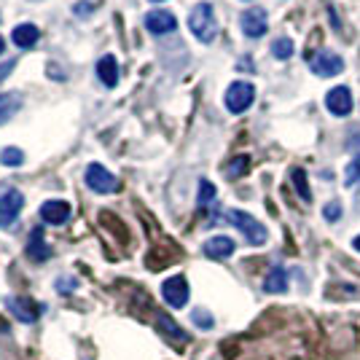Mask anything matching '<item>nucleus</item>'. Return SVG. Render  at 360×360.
<instances>
[{
  "instance_id": "nucleus-1",
  "label": "nucleus",
  "mask_w": 360,
  "mask_h": 360,
  "mask_svg": "<svg viewBox=\"0 0 360 360\" xmlns=\"http://www.w3.org/2000/svg\"><path fill=\"white\" fill-rule=\"evenodd\" d=\"M188 27H191V32H194L202 44H210L212 38H215V32H218V22H215L210 3L196 6L194 11H191V16H188Z\"/></svg>"
},
{
  "instance_id": "nucleus-2",
  "label": "nucleus",
  "mask_w": 360,
  "mask_h": 360,
  "mask_svg": "<svg viewBox=\"0 0 360 360\" xmlns=\"http://www.w3.org/2000/svg\"><path fill=\"white\" fill-rule=\"evenodd\" d=\"M226 221L231 226H237L242 234H245V240L250 242V245H264L266 242V229H264V224H258L250 212H242V210H229L226 212Z\"/></svg>"
},
{
  "instance_id": "nucleus-3",
  "label": "nucleus",
  "mask_w": 360,
  "mask_h": 360,
  "mask_svg": "<svg viewBox=\"0 0 360 360\" xmlns=\"http://www.w3.org/2000/svg\"><path fill=\"white\" fill-rule=\"evenodd\" d=\"M188 283H186V277L183 274H172V277H167L165 283H162V299L172 307V309H183L186 304H188Z\"/></svg>"
},
{
  "instance_id": "nucleus-4",
  "label": "nucleus",
  "mask_w": 360,
  "mask_h": 360,
  "mask_svg": "<svg viewBox=\"0 0 360 360\" xmlns=\"http://www.w3.org/2000/svg\"><path fill=\"white\" fill-rule=\"evenodd\" d=\"M86 186L97 194H116L121 188V183L116 180V175H110L103 165H89L86 167Z\"/></svg>"
},
{
  "instance_id": "nucleus-5",
  "label": "nucleus",
  "mask_w": 360,
  "mask_h": 360,
  "mask_svg": "<svg viewBox=\"0 0 360 360\" xmlns=\"http://www.w3.org/2000/svg\"><path fill=\"white\" fill-rule=\"evenodd\" d=\"M253 100H255L253 84L237 81V84H231V86L226 89V108H229L231 113H245L248 108L253 105Z\"/></svg>"
},
{
  "instance_id": "nucleus-6",
  "label": "nucleus",
  "mask_w": 360,
  "mask_h": 360,
  "mask_svg": "<svg viewBox=\"0 0 360 360\" xmlns=\"http://www.w3.org/2000/svg\"><path fill=\"white\" fill-rule=\"evenodd\" d=\"M6 307H8V312H11L19 323H35L46 309L44 304H35V301L27 299V296H8V299H6Z\"/></svg>"
},
{
  "instance_id": "nucleus-7",
  "label": "nucleus",
  "mask_w": 360,
  "mask_h": 360,
  "mask_svg": "<svg viewBox=\"0 0 360 360\" xmlns=\"http://www.w3.org/2000/svg\"><path fill=\"white\" fill-rule=\"evenodd\" d=\"M25 207V196L16 188H8L0 194V229H8V226L16 224L19 212Z\"/></svg>"
},
{
  "instance_id": "nucleus-8",
  "label": "nucleus",
  "mask_w": 360,
  "mask_h": 360,
  "mask_svg": "<svg viewBox=\"0 0 360 360\" xmlns=\"http://www.w3.org/2000/svg\"><path fill=\"white\" fill-rule=\"evenodd\" d=\"M309 68H312V73L328 78V75H336L345 70V60L339 54H333V51H315L309 57Z\"/></svg>"
},
{
  "instance_id": "nucleus-9",
  "label": "nucleus",
  "mask_w": 360,
  "mask_h": 360,
  "mask_svg": "<svg viewBox=\"0 0 360 360\" xmlns=\"http://www.w3.org/2000/svg\"><path fill=\"white\" fill-rule=\"evenodd\" d=\"M242 32L248 38H261L264 32L269 30V19H266V11L264 8H248L245 14L240 16Z\"/></svg>"
},
{
  "instance_id": "nucleus-10",
  "label": "nucleus",
  "mask_w": 360,
  "mask_h": 360,
  "mask_svg": "<svg viewBox=\"0 0 360 360\" xmlns=\"http://www.w3.org/2000/svg\"><path fill=\"white\" fill-rule=\"evenodd\" d=\"M326 105L333 116H349V110H352V94L347 86H336V89L328 91V97H326Z\"/></svg>"
},
{
  "instance_id": "nucleus-11",
  "label": "nucleus",
  "mask_w": 360,
  "mask_h": 360,
  "mask_svg": "<svg viewBox=\"0 0 360 360\" xmlns=\"http://www.w3.org/2000/svg\"><path fill=\"white\" fill-rule=\"evenodd\" d=\"M41 218H44V224H51V226L68 224V218H70V205H68V202H62V199L44 202V207H41Z\"/></svg>"
},
{
  "instance_id": "nucleus-12",
  "label": "nucleus",
  "mask_w": 360,
  "mask_h": 360,
  "mask_svg": "<svg viewBox=\"0 0 360 360\" xmlns=\"http://www.w3.org/2000/svg\"><path fill=\"white\" fill-rule=\"evenodd\" d=\"M146 27L153 35H167V32H172L178 27V19L169 14V11H165V8H159V11H150L146 16Z\"/></svg>"
},
{
  "instance_id": "nucleus-13",
  "label": "nucleus",
  "mask_w": 360,
  "mask_h": 360,
  "mask_svg": "<svg viewBox=\"0 0 360 360\" xmlns=\"http://www.w3.org/2000/svg\"><path fill=\"white\" fill-rule=\"evenodd\" d=\"M202 250H205V255L212 258V261H224V258H231V255H234L237 245H234L231 237H212V240L205 242Z\"/></svg>"
},
{
  "instance_id": "nucleus-14",
  "label": "nucleus",
  "mask_w": 360,
  "mask_h": 360,
  "mask_svg": "<svg viewBox=\"0 0 360 360\" xmlns=\"http://www.w3.org/2000/svg\"><path fill=\"white\" fill-rule=\"evenodd\" d=\"M156 328H159L162 336H167V339H169V342H175V345H186V342H188V333L180 328L172 317L165 315V312H159V315H156Z\"/></svg>"
},
{
  "instance_id": "nucleus-15",
  "label": "nucleus",
  "mask_w": 360,
  "mask_h": 360,
  "mask_svg": "<svg viewBox=\"0 0 360 360\" xmlns=\"http://www.w3.org/2000/svg\"><path fill=\"white\" fill-rule=\"evenodd\" d=\"M27 255H30L32 261H38V264H44V261H49V258H51V248L46 245L44 229H41V226L30 231V242H27Z\"/></svg>"
},
{
  "instance_id": "nucleus-16",
  "label": "nucleus",
  "mask_w": 360,
  "mask_h": 360,
  "mask_svg": "<svg viewBox=\"0 0 360 360\" xmlns=\"http://www.w3.org/2000/svg\"><path fill=\"white\" fill-rule=\"evenodd\" d=\"M38 38H41V30L35 25H19V27L11 30V41L19 49H30V46L38 44Z\"/></svg>"
},
{
  "instance_id": "nucleus-17",
  "label": "nucleus",
  "mask_w": 360,
  "mask_h": 360,
  "mask_svg": "<svg viewBox=\"0 0 360 360\" xmlns=\"http://www.w3.org/2000/svg\"><path fill=\"white\" fill-rule=\"evenodd\" d=\"M97 75H100V81L105 86H116V81H119V62H116V57L105 54L103 60L97 62Z\"/></svg>"
},
{
  "instance_id": "nucleus-18",
  "label": "nucleus",
  "mask_w": 360,
  "mask_h": 360,
  "mask_svg": "<svg viewBox=\"0 0 360 360\" xmlns=\"http://www.w3.org/2000/svg\"><path fill=\"white\" fill-rule=\"evenodd\" d=\"M264 290L266 293H285L288 290V271L283 266H274L264 280Z\"/></svg>"
},
{
  "instance_id": "nucleus-19",
  "label": "nucleus",
  "mask_w": 360,
  "mask_h": 360,
  "mask_svg": "<svg viewBox=\"0 0 360 360\" xmlns=\"http://www.w3.org/2000/svg\"><path fill=\"white\" fill-rule=\"evenodd\" d=\"M19 108H22V97H19L16 91L0 94V124H6L11 116H16V113H19Z\"/></svg>"
},
{
  "instance_id": "nucleus-20",
  "label": "nucleus",
  "mask_w": 360,
  "mask_h": 360,
  "mask_svg": "<svg viewBox=\"0 0 360 360\" xmlns=\"http://www.w3.org/2000/svg\"><path fill=\"white\" fill-rule=\"evenodd\" d=\"M290 178H293V186H296V191H299L301 199H304V202H309V199H312V194H309V183H307V172H304L301 167H296V169L290 172Z\"/></svg>"
},
{
  "instance_id": "nucleus-21",
  "label": "nucleus",
  "mask_w": 360,
  "mask_h": 360,
  "mask_svg": "<svg viewBox=\"0 0 360 360\" xmlns=\"http://www.w3.org/2000/svg\"><path fill=\"white\" fill-rule=\"evenodd\" d=\"M248 169H250V159H248V156H237V159H231V165L226 167V175L231 180H237V178H242Z\"/></svg>"
},
{
  "instance_id": "nucleus-22",
  "label": "nucleus",
  "mask_w": 360,
  "mask_h": 360,
  "mask_svg": "<svg viewBox=\"0 0 360 360\" xmlns=\"http://www.w3.org/2000/svg\"><path fill=\"white\" fill-rule=\"evenodd\" d=\"M212 199H215V186H212L210 180H202V183H199V199H196L199 207L207 210V207L212 205Z\"/></svg>"
},
{
  "instance_id": "nucleus-23",
  "label": "nucleus",
  "mask_w": 360,
  "mask_h": 360,
  "mask_svg": "<svg viewBox=\"0 0 360 360\" xmlns=\"http://www.w3.org/2000/svg\"><path fill=\"white\" fill-rule=\"evenodd\" d=\"M0 162L6 167H22L25 165V153L19 148H3L0 150Z\"/></svg>"
},
{
  "instance_id": "nucleus-24",
  "label": "nucleus",
  "mask_w": 360,
  "mask_h": 360,
  "mask_svg": "<svg viewBox=\"0 0 360 360\" xmlns=\"http://www.w3.org/2000/svg\"><path fill=\"white\" fill-rule=\"evenodd\" d=\"M345 183L352 188V186H360V153L347 165V172H345Z\"/></svg>"
},
{
  "instance_id": "nucleus-25",
  "label": "nucleus",
  "mask_w": 360,
  "mask_h": 360,
  "mask_svg": "<svg viewBox=\"0 0 360 360\" xmlns=\"http://www.w3.org/2000/svg\"><path fill=\"white\" fill-rule=\"evenodd\" d=\"M271 51H274L277 60H288V57L293 54V41H290V38H280V41H274Z\"/></svg>"
},
{
  "instance_id": "nucleus-26",
  "label": "nucleus",
  "mask_w": 360,
  "mask_h": 360,
  "mask_svg": "<svg viewBox=\"0 0 360 360\" xmlns=\"http://www.w3.org/2000/svg\"><path fill=\"white\" fill-rule=\"evenodd\" d=\"M191 320H194L196 328H202V330H210L212 326H215V320L210 317V312H205V309H194Z\"/></svg>"
},
{
  "instance_id": "nucleus-27",
  "label": "nucleus",
  "mask_w": 360,
  "mask_h": 360,
  "mask_svg": "<svg viewBox=\"0 0 360 360\" xmlns=\"http://www.w3.org/2000/svg\"><path fill=\"white\" fill-rule=\"evenodd\" d=\"M342 205H339V202H328V205H326V207H323V218H326V221H328V224H336V221H339V218H342Z\"/></svg>"
},
{
  "instance_id": "nucleus-28",
  "label": "nucleus",
  "mask_w": 360,
  "mask_h": 360,
  "mask_svg": "<svg viewBox=\"0 0 360 360\" xmlns=\"http://www.w3.org/2000/svg\"><path fill=\"white\" fill-rule=\"evenodd\" d=\"M14 68H16V62H14V60L3 62V65H0V81H6V78L11 75V70H14Z\"/></svg>"
},
{
  "instance_id": "nucleus-29",
  "label": "nucleus",
  "mask_w": 360,
  "mask_h": 360,
  "mask_svg": "<svg viewBox=\"0 0 360 360\" xmlns=\"http://www.w3.org/2000/svg\"><path fill=\"white\" fill-rule=\"evenodd\" d=\"M75 288V280H60V290L62 293H68V290H73Z\"/></svg>"
},
{
  "instance_id": "nucleus-30",
  "label": "nucleus",
  "mask_w": 360,
  "mask_h": 360,
  "mask_svg": "<svg viewBox=\"0 0 360 360\" xmlns=\"http://www.w3.org/2000/svg\"><path fill=\"white\" fill-rule=\"evenodd\" d=\"M352 248H355V250L360 253V237H355V240H352Z\"/></svg>"
},
{
  "instance_id": "nucleus-31",
  "label": "nucleus",
  "mask_w": 360,
  "mask_h": 360,
  "mask_svg": "<svg viewBox=\"0 0 360 360\" xmlns=\"http://www.w3.org/2000/svg\"><path fill=\"white\" fill-rule=\"evenodd\" d=\"M3 46H6V41H3V38H0V51H3Z\"/></svg>"
}]
</instances>
